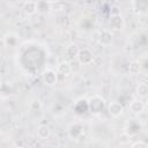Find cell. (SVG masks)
Listing matches in <instances>:
<instances>
[{"label": "cell", "instance_id": "obj_1", "mask_svg": "<svg viewBox=\"0 0 148 148\" xmlns=\"http://www.w3.org/2000/svg\"><path fill=\"white\" fill-rule=\"evenodd\" d=\"M89 102V111L92 113H101L105 108V99L98 95H95L88 99Z\"/></svg>", "mask_w": 148, "mask_h": 148}, {"label": "cell", "instance_id": "obj_2", "mask_svg": "<svg viewBox=\"0 0 148 148\" xmlns=\"http://www.w3.org/2000/svg\"><path fill=\"white\" fill-rule=\"evenodd\" d=\"M76 59H77V61H79L81 65H89V64H91L92 60H94V53H92L91 50L84 47V49L80 50V52H79Z\"/></svg>", "mask_w": 148, "mask_h": 148}, {"label": "cell", "instance_id": "obj_3", "mask_svg": "<svg viewBox=\"0 0 148 148\" xmlns=\"http://www.w3.org/2000/svg\"><path fill=\"white\" fill-rule=\"evenodd\" d=\"M68 134L72 139H79L83 134V125L79 121L71 124L68 127Z\"/></svg>", "mask_w": 148, "mask_h": 148}, {"label": "cell", "instance_id": "obj_4", "mask_svg": "<svg viewBox=\"0 0 148 148\" xmlns=\"http://www.w3.org/2000/svg\"><path fill=\"white\" fill-rule=\"evenodd\" d=\"M108 111H109V114L111 116V117H119L121 113H123V111H124V106H123V104L120 103V102H118V101H112V102H110V104L108 105Z\"/></svg>", "mask_w": 148, "mask_h": 148}, {"label": "cell", "instance_id": "obj_5", "mask_svg": "<svg viewBox=\"0 0 148 148\" xmlns=\"http://www.w3.org/2000/svg\"><path fill=\"white\" fill-rule=\"evenodd\" d=\"M42 77H43L44 83L47 84V86H53V84H56V83H57V80H58L57 73H56L54 71H52V69H46V71L43 73Z\"/></svg>", "mask_w": 148, "mask_h": 148}, {"label": "cell", "instance_id": "obj_6", "mask_svg": "<svg viewBox=\"0 0 148 148\" xmlns=\"http://www.w3.org/2000/svg\"><path fill=\"white\" fill-rule=\"evenodd\" d=\"M112 38H113V35H112L111 31L103 30L98 35V43L101 45H103V46H109L112 43Z\"/></svg>", "mask_w": 148, "mask_h": 148}, {"label": "cell", "instance_id": "obj_7", "mask_svg": "<svg viewBox=\"0 0 148 148\" xmlns=\"http://www.w3.org/2000/svg\"><path fill=\"white\" fill-rule=\"evenodd\" d=\"M109 25L113 30H120V29H123V27H124V20L121 17V15L120 14L112 15L111 18H110V21H109Z\"/></svg>", "mask_w": 148, "mask_h": 148}, {"label": "cell", "instance_id": "obj_8", "mask_svg": "<svg viewBox=\"0 0 148 148\" xmlns=\"http://www.w3.org/2000/svg\"><path fill=\"white\" fill-rule=\"evenodd\" d=\"M141 130V124L138 121V120H130L127 126H126V134L128 136H132V135H135L136 133H139Z\"/></svg>", "mask_w": 148, "mask_h": 148}, {"label": "cell", "instance_id": "obj_9", "mask_svg": "<svg viewBox=\"0 0 148 148\" xmlns=\"http://www.w3.org/2000/svg\"><path fill=\"white\" fill-rule=\"evenodd\" d=\"M79 52H80V49H79V46L75 43L68 44L66 46V49H65V54H66V57L68 59H75V58H77Z\"/></svg>", "mask_w": 148, "mask_h": 148}, {"label": "cell", "instance_id": "obj_10", "mask_svg": "<svg viewBox=\"0 0 148 148\" xmlns=\"http://www.w3.org/2000/svg\"><path fill=\"white\" fill-rule=\"evenodd\" d=\"M130 110H131L132 113L139 114L145 110V103L140 99H134L130 103Z\"/></svg>", "mask_w": 148, "mask_h": 148}, {"label": "cell", "instance_id": "obj_11", "mask_svg": "<svg viewBox=\"0 0 148 148\" xmlns=\"http://www.w3.org/2000/svg\"><path fill=\"white\" fill-rule=\"evenodd\" d=\"M74 110L77 113H84V112L89 111V102H88V99H83V98L79 99L74 105Z\"/></svg>", "mask_w": 148, "mask_h": 148}, {"label": "cell", "instance_id": "obj_12", "mask_svg": "<svg viewBox=\"0 0 148 148\" xmlns=\"http://www.w3.org/2000/svg\"><path fill=\"white\" fill-rule=\"evenodd\" d=\"M133 7L138 13L148 12V0H133Z\"/></svg>", "mask_w": 148, "mask_h": 148}, {"label": "cell", "instance_id": "obj_13", "mask_svg": "<svg viewBox=\"0 0 148 148\" xmlns=\"http://www.w3.org/2000/svg\"><path fill=\"white\" fill-rule=\"evenodd\" d=\"M23 13L25 15H34L37 12V3L35 1H30L28 0L24 5H23Z\"/></svg>", "mask_w": 148, "mask_h": 148}, {"label": "cell", "instance_id": "obj_14", "mask_svg": "<svg viewBox=\"0 0 148 148\" xmlns=\"http://www.w3.org/2000/svg\"><path fill=\"white\" fill-rule=\"evenodd\" d=\"M57 73L58 74H61L62 76H67L72 73V67L69 65V62L67 61H62L58 65V68H57Z\"/></svg>", "mask_w": 148, "mask_h": 148}, {"label": "cell", "instance_id": "obj_15", "mask_svg": "<svg viewBox=\"0 0 148 148\" xmlns=\"http://www.w3.org/2000/svg\"><path fill=\"white\" fill-rule=\"evenodd\" d=\"M37 3V12L40 14H46L51 9V3L49 0H38L36 1Z\"/></svg>", "mask_w": 148, "mask_h": 148}, {"label": "cell", "instance_id": "obj_16", "mask_svg": "<svg viewBox=\"0 0 148 148\" xmlns=\"http://www.w3.org/2000/svg\"><path fill=\"white\" fill-rule=\"evenodd\" d=\"M50 135H51V130H50L49 126L42 125V126L38 127V130H37V136H38V139L46 140V139L50 138Z\"/></svg>", "mask_w": 148, "mask_h": 148}, {"label": "cell", "instance_id": "obj_17", "mask_svg": "<svg viewBox=\"0 0 148 148\" xmlns=\"http://www.w3.org/2000/svg\"><path fill=\"white\" fill-rule=\"evenodd\" d=\"M128 72L132 75H138L141 72V64L139 61H132L128 64Z\"/></svg>", "mask_w": 148, "mask_h": 148}, {"label": "cell", "instance_id": "obj_18", "mask_svg": "<svg viewBox=\"0 0 148 148\" xmlns=\"http://www.w3.org/2000/svg\"><path fill=\"white\" fill-rule=\"evenodd\" d=\"M136 94L141 97L148 96V84L147 83H140L136 87Z\"/></svg>", "mask_w": 148, "mask_h": 148}, {"label": "cell", "instance_id": "obj_19", "mask_svg": "<svg viewBox=\"0 0 148 148\" xmlns=\"http://www.w3.org/2000/svg\"><path fill=\"white\" fill-rule=\"evenodd\" d=\"M5 42H6V44L9 45V46H14V45L16 44L17 39H16V37H14L13 35H8V36L5 38Z\"/></svg>", "mask_w": 148, "mask_h": 148}, {"label": "cell", "instance_id": "obj_20", "mask_svg": "<svg viewBox=\"0 0 148 148\" xmlns=\"http://www.w3.org/2000/svg\"><path fill=\"white\" fill-rule=\"evenodd\" d=\"M131 146H132L133 148H136V147H142V148H145V147L148 146V143H146L145 141H135V142H133Z\"/></svg>", "mask_w": 148, "mask_h": 148}, {"label": "cell", "instance_id": "obj_21", "mask_svg": "<svg viewBox=\"0 0 148 148\" xmlns=\"http://www.w3.org/2000/svg\"><path fill=\"white\" fill-rule=\"evenodd\" d=\"M31 108H32V109H34V108H35V109H39V108H40V103H39L38 101H34V102L31 103Z\"/></svg>", "mask_w": 148, "mask_h": 148}, {"label": "cell", "instance_id": "obj_22", "mask_svg": "<svg viewBox=\"0 0 148 148\" xmlns=\"http://www.w3.org/2000/svg\"><path fill=\"white\" fill-rule=\"evenodd\" d=\"M14 146H15V147H23V146H24V142H23V141H21V140H20V141L17 140V141L14 143Z\"/></svg>", "mask_w": 148, "mask_h": 148}]
</instances>
